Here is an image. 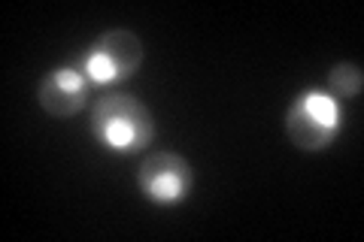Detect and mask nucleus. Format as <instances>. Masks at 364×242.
<instances>
[{"label": "nucleus", "mask_w": 364, "mask_h": 242, "mask_svg": "<svg viewBox=\"0 0 364 242\" xmlns=\"http://www.w3.org/2000/svg\"><path fill=\"white\" fill-rule=\"evenodd\" d=\"M361 88H364V73L358 64L352 61H340L328 70V94H331L337 103L340 100H358L361 97Z\"/></svg>", "instance_id": "obj_6"}, {"label": "nucleus", "mask_w": 364, "mask_h": 242, "mask_svg": "<svg viewBox=\"0 0 364 242\" xmlns=\"http://www.w3.org/2000/svg\"><path fill=\"white\" fill-rule=\"evenodd\" d=\"M136 188L152 206H179L195 188V167L176 152H149L136 167Z\"/></svg>", "instance_id": "obj_4"}, {"label": "nucleus", "mask_w": 364, "mask_h": 242, "mask_svg": "<svg viewBox=\"0 0 364 242\" xmlns=\"http://www.w3.org/2000/svg\"><path fill=\"white\" fill-rule=\"evenodd\" d=\"M91 133L116 155H134L149 148L155 140V119L143 100L124 91H112L91 106Z\"/></svg>", "instance_id": "obj_1"}, {"label": "nucleus", "mask_w": 364, "mask_h": 242, "mask_svg": "<svg viewBox=\"0 0 364 242\" xmlns=\"http://www.w3.org/2000/svg\"><path fill=\"white\" fill-rule=\"evenodd\" d=\"M340 121H343L340 103L328 91L310 88L291 100L286 112V133L301 152H325L337 140Z\"/></svg>", "instance_id": "obj_3"}, {"label": "nucleus", "mask_w": 364, "mask_h": 242, "mask_svg": "<svg viewBox=\"0 0 364 242\" xmlns=\"http://www.w3.org/2000/svg\"><path fill=\"white\" fill-rule=\"evenodd\" d=\"M88 79L79 67H55L37 85V103L52 119H73L88 103Z\"/></svg>", "instance_id": "obj_5"}, {"label": "nucleus", "mask_w": 364, "mask_h": 242, "mask_svg": "<svg viewBox=\"0 0 364 242\" xmlns=\"http://www.w3.org/2000/svg\"><path fill=\"white\" fill-rule=\"evenodd\" d=\"M143 40L128 28H109L79 57V70L91 85H116L134 79L143 67Z\"/></svg>", "instance_id": "obj_2"}]
</instances>
